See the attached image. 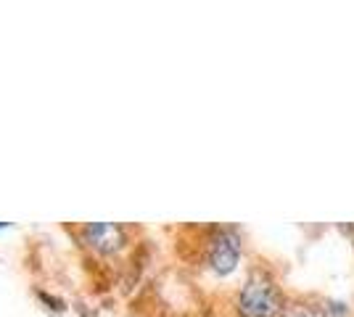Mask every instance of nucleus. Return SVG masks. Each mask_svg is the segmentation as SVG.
<instances>
[{"mask_svg": "<svg viewBox=\"0 0 354 317\" xmlns=\"http://www.w3.org/2000/svg\"><path fill=\"white\" fill-rule=\"evenodd\" d=\"M238 309L243 317H283L286 304H283L281 288L265 272H254L246 280V286L241 288Z\"/></svg>", "mask_w": 354, "mask_h": 317, "instance_id": "1", "label": "nucleus"}, {"mask_svg": "<svg viewBox=\"0 0 354 317\" xmlns=\"http://www.w3.org/2000/svg\"><path fill=\"white\" fill-rule=\"evenodd\" d=\"M241 259V238L233 230H217L209 243V265L220 275H230Z\"/></svg>", "mask_w": 354, "mask_h": 317, "instance_id": "2", "label": "nucleus"}, {"mask_svg": "<svg viewBox=\"0 0 354 317\" xmlns=\"http://www.w3.org/2000/svg\"><path fill=\"white\" fill-rule=\"evenodd\" d=\"M85 238L88 243L95 249V251H101V254H114L122 249V243H124V230L114 222H93V225L85 227Z\"/></svg>", "mask_w": 354, "mask_h": 317, "instance_id": "3", "label": "nucleus"}, {"mask_svg": "<svg viewBox=\"0 0 354 317\" xmlns=\"http://www.w3.org/2000/svg\"><path fill=\"white\" fill-rule=\"evenodd\" d=\"M283 317H328L323 309L317 307H307V304H294V307H286Z\"/></svg>", "mask_w": 354, "mask_h": 317, "instance_id": "4", "label": "nucleus"}]
</instances>
